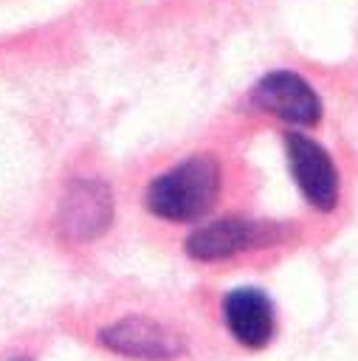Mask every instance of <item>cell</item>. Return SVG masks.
<instances>
[{
    "mask_svg": "<svg viewBox=\"0 0 358 361\" xmlns=\"http://www.w3.org/2000/svg\"><path fill=\"white\" fill-rule=\"evenodd\" d=\"M99 341L116 353L132 358H149V361H163L180 353V341L149 319H121L104 327L99 333Z\"/></svg>",
    "mask_w": 358,
    "mask_h": 361,
    "instance_id": "6",
    "label": "cell"
},
{
    "mask_svg": "<svg viewBox=\"0 0 358 361\" xmlns=\"http://www.w3.org/2000/svg\"><path fill=\"white\" fill-rule=\"evenodd\" d=\"M220 192V166L209 155H195L155 178L147 189V209L163 220L189 223L211 209Z\"/></svg>",
    "mask_w": 358,
    "mask_h": 361,
    "instance_id": "1",
    "label": "cell"
},
{
    "mask_svg": "<svg viewBox=\"0 0 358 361\" xmlns=\"http://www.w3.org/2000/svg\"><path fill=\"white\" fill-rule=\"evenodd\" d=\"M285 152L290 164V175L299 186V192L321 212H330L338 200V172L333 166V158L324 147H319L313 138L288 133L285 135Z\"/></svg>",
    "mask_w": 358,
    "mask_h": 361,
    "instance_id": "2",
    "label": "cell"
},
{
    "mask_svg": "<svg viewBox=\"0 0 358 361\" xmlns=\"http://www.w3.org/2000/svg\"><path fill=\"white\" fill-rule=\"evenodd\" d=\"M20 361H28V358H20Z\"/></svg>",
    "mask_w": 358,
    "mask_h": 361,
    "instance_id": "8",
    "label": "cell"
},
{
    "mask_svg": "<svg viewBox=\"0 0 358 361\" xmlns=\"http://www.w3.org/2000/svg\"><path fill=\"white\" fill-rule=\"evenodd\" d=\"M62 231L73 240H93L107 231L113 220V200L104 183L76 180L62 200Z\"/></svg>",
    "mask_w": 358,
    "mask_h": 361,
    "instance_id": "5",
    "label": "cell"
},
{
    "mask_svg": "<svg viewBox=\"0 0 358 361\" xmlns=\"http://www.w3.org/2000/svg\"><path fill=\"white\" fill-rule=\"evenodd\" d=\"M223 316L231 336L245 347H265L273 336V307L257 288H237L223 302Z\"/></svg>",
    "mask_w": 358,
    "mask_h": 361,
    "instance_id": "7",
    "label": "cell"
},
{
    "mask_svg": "<svg viewBox=\"0 0 358 361\" xmlns=\"http://www.w3.org/2000/svg\"><path fill=\"white\" fill-rule=\"evenodd\" d=\"M254 102L290 124H316L321 116V102L316 90L290 71H273L262 76L254 87Z\"/></svg>",
    "mask_w": 358,
    "mask_h": 361,
    "instance_id": "4",
    "label": "cell"
},
{
    "mask_svg": "<svg viewBox=\"0 0 358 361\" xmlns=\"http://www.w3.org/2000/svg\"><path fill=\"white\" fill-rule=\"evenodd\" d=\"M276 226L271 223H254V220H237V217H226V220H214L197 231H192L186 237V254L192 259H226L231 254L257 248V245H268L276 240Z\"/></svg>",
    "mask_w": 358,
    "mask_h": 361,
    "instance_id": "3",
    "label": "cell"
}]
</instances>
